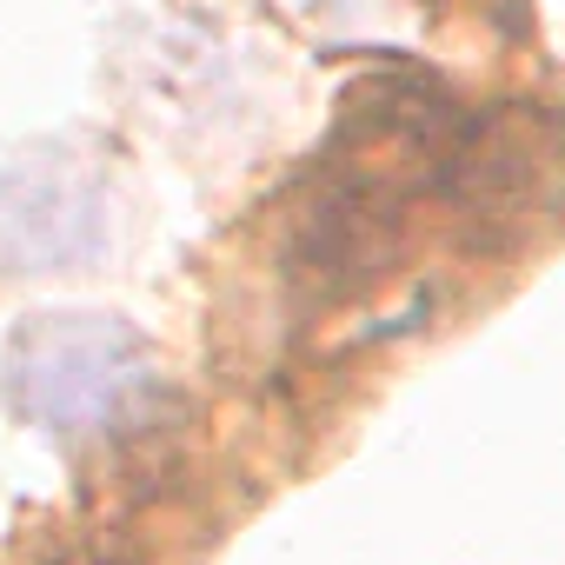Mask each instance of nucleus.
<instances>
[{
    "mask_svg": "<svg viewBox=\"0 0 565 565\" xmlns=\"http://www.w3.org/2000/svg\"><path fill=\"white\" fill-rule=\"evenodd\" d=\"M466 253H512L532 239V220L565 200V114L539 100H505L486 114L459 107L439 193Z\"/></svg>",
    "mask_w": 565,
    "mask_h": 565,
    "instance_id": "f03ea898",
    "label": "nucleus"
},
{
    "mask_svg": "<svg viewBox=\"0 0 565 565\" xmlns=\"http://www.w3.org/2000/svg\"><path fill=\"white\" fill-rule=\"evenodd\" d=\"M107 246V193L67 160L0 180V259L14 273H74Z\"/></svg>",
    "mask_w": 565,
    "mask_h": 565,
    "instance_id": "7ed1b4c3",
    "label": "nucleus"
},
{
    "mask_svg": "<svg viewBox=\"0 0 565 565\" xmlns=\"http://www.w3.org/2000/svg\"><path fill=\"white\" fill-rule=\"evenodd\" d=\"M14 406L54 439H134L153 433L167 380L147 340L107 313H47L8 347Z\"/></svg>",
    "mask_w": 565,
    "mask_h": 565,
    "instance_id": "f257e3e1",
    "label": "nucleus"
}]
</instances>
